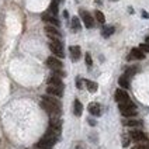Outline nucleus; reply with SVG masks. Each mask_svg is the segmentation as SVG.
Here are the masks:
<instances>
[{"instance_id": "nucleus-1", "label": "nucleus", "mask_w": 149, "mask_h": 149, "mask_svg": "<svg viewBox=\"0 0 149 149\" xmlns=\"http://www.w3.org/2000/svg\"><path fill=\"white\" fill-rule=\"evenodd\" d=\"M41 107L49 114V116H59L61 114V101L55 99V96L51 97V94L44 96L41 100Z\"/></svg>"}, {"instance_id": "nucleus-2", "label": "nucleus", "mask_w": 149, "mask_h": 149, "mask_svg": "<svg viewBox=\"0 0 149 149\" xmlns=\"http://www.w3.org/2000/svg\"><path fill=\"white\" fill-rule=\"evenodd\" d=\"M49 49L52 51V54L56 55L58 58H63V56H65V52H63V44L59 41V40H51Z\"/></svg>"}, {"instance_id": "nucleus-3", "label": "nucleus", "mask_w": 149, "mask_h": 149, "mask_svg": "<svg viewBox=\"0 0 149 149\" xmlns=\"http://www.w3.org/2000/svg\"><path fill=\"white\" fill-rule=\"evenodd\" d=\"M55 143H56V141H54V139L48 138L47 135H44L41 139L35 143V146H37L38 149H52Z\"/></svg>"}, {"instance_id": "nucleus-4", "label": "nucleus", "mask_w": 149, "mask_h": 149, "mask_svg": "<svg viewBox=\"0 0 149 149\" xmlns=\"http://www.w3.org/2000/svg\"><path fill=\"white\" fill-rule=\"evenodd\" d=\"M80 17H82V21H83V24H84L86 28L94 27V20H93V17H91L86 10H80Z\"/></svg>"}, {"instance_id": "nucleus-5", "label": "nucleus", "mask_w": 149, "mask_h": 149, "mask_svg": "<svg viewBox=\"0 0 149 149\" xmlns=\"http://www.w3.org/2000/svg\"><path fill=\"white\" fill-rule=\"evenodd\" d=\"M45 33H47V35L49 37L51 40H61V37H62L61 33L56 30L55 25H54V27H52V25H47V27H45Z\"/></svg>"}, {"instance_id": "nucleus-6", "label": "nucleus", "mask_w": 149, "mask_h": 149, "mask_svg": "<svg viewBox=\"0 0 149 149\" xmlns=\"http://www.w3.org/2000/svg\"><path fill=\"white\" fill-rule=\"evenodd\" d=\"M47 93L51 94V96H55V97H62V94H63V87L48 84V87H47Z\"/></svg>"}, {"instance_id": "nucleus-7", "label": "nucleus", "mask_w": 149, "mask_h": 149, "mask_svg": "<svg viewBox=\"0 0 149 149\" xmlns=\"http://www.w3.org/2000/svg\"><path fill=\"white\" fill-rule=\"evenodd\" d=\"M47 65H48L52 70H59V69H62V62H61L58 58H54V56H49V58L47 59Z\"/></svg>"}, {"instance_id": "nucleus-8", "label": "nucleus", "mask_w": 149, "mask_h": 149, "mask_svg": "<svg viewBox=\"0 0 149 149\" xmlns=\"http://www.w3.org/2000/svg\"><path fill=\"white\" fill-rule=\"evenodd\" d=\"M130 136H131V139H132L134 142H143L148 139V136L145 135V134L142 132V131H131L130 132Z\"/></svg>"}, {"instance_id": "nucleus-9", "label": "nucleus", "mask_w": 149, "mask_h": 149, "mask_svg": "<svg viewBox=\"0 0 149 149\" xmlns=\"http://www.w3.org/2000/svg\"><path fill=\"white\" fill-rule=\"evenodd\" d=\"M114 99H116L117 103H124V101H128L130 100V96H128V93L123 89H118L116 91V94H114Z\"/></svg>"}, {"instance_id": "nucleus-10", "label": "nucleus", "mask_w": 149, "mask_h": 149, "mask_svg": "<svg viewBox=\"0 0 149 149\" xmlns=\"http://www.w3.org/2000/svg\"><path fill=\"white\" fill-rule=\"evenodd\" d=\"M49 127L54 128V130H56V131H61V130H62V120L59 118V116H51Z\"/></svg>"}, {"instance_id": "nucleus-11", "label": "nucleus", "mask_w": 149, "mask_h": 149, "mask_svg": "<svg viewBox=\"0 0 149 149\" xmlns=\"http://www.w3.org/2000/svg\"><path fill=\"white\" fill-rule=\"evenodd\" d=\"M145 58V52L141 48H134L128 56V61H132V59H143Z\"/></svg>"}, {"instance_id": "nucleus-12", "label": "nucleus", "mask_w": 149, "mask_h": 149, "mask_svg": "<svg viewBox=\"0 0 149 149\" xmlns=\"http://www.w3.org/2000/svg\"><path fill=\"white\" fill-rule=\"evenodd\" d=\"M87 110H89V113H90L91 116H94V117H99L101 114V108H100L99 103H90Z\"/></svg>"}, {"instance_id": "nucleus-13", "label": "nucleus", "mask_w": 149, "mask_h": 149, "mask_svg": "<svg viewBox=\"0 0 149 149\" xmlns=\"http://www.w3.org/2000/svg\"><path fill=\"white\" fill-rule=\"evenodd\" d=\"M69 52H70V58H72V61H79L80 55H82L80 47H77V45H72V47L69 48Z\"/></svg>"}, {"instance_id": "nucleus-14", "label": "nucleus", "mask_w": 149, "mask_h": 149, "mask_svg": "<svg viewBox=\"0 0 149 149\" xmlns=\"http://www.w3.org/2000/svg\"><path fill=\"white\" fill-rule=\"evenodd\" d=\"M42 20L47 21V23H51V24L55 25V27L59 25V21L56 20V17L54 16V14H51V13H44V14H42Z\"/></svg>"}, {"instance_id": "nucleus-15", "label": "nucleus", "mask_w": 149, "mask_h": 149, "mask_svg": "<svg viewBox=\"0 0 149 149\" xmlns=\"http://www.w3.org/2000/svg\"><path fill=\"white\" fill-rule=\"evenodd\" d=\"M48 84H52V86H61V87H63V83H62V79L56 76V74H51L49 79H48Z\"/></svg>"}, {"instance_id": "nucleus-16", "label": "nucleus", "mask_w": 149, "mask_h": 149, "mask_svg": "<svg viewBox=\"0 0 149 149\" xmlns=\"http://www.w3.org/2000/svg\"><path fill=\"white\" fill-rule=\"evenodd\" d=\"M83 113V106L79 100H74L73 101V114L76 117H80Z\"/></svg>"}, {"instance_id": "nucleus-17", "label": "nucleus", "mask_w": 149, "mask_h": 149, "mask_svg": "<svg viewBox=\"0 0 149 149\" xmlns=\"http://www.w3.org/2000/svg\"><path fill=\"white\" fill-rule=\"evenodd\" d=\"M116 31V28L113 27V25H106V27H103V30H101V35L104 37V38H108L110 35H113Z\"/></svg>"}, {"instance_id": "nucleus-18", "label": "nucleus", "mask_w": 149, "mask_h": 149, "mask_svg": "<svg viewBox=\"0 0 149 149\" xmlns=\"http://www.w3.org/2000/svg\"><path fill=\"white\" fill-rule=\"evenodd\" d=\"M123 124L125 127H142L143 123H142L141 120H124Z\"/></svg>"}, {"instance_id": "nucleus-19", "label": "nucleus", "mask_w": 149, "mask_h": 149, "mask_svg": "<svg viewBox=\"0 0 149 149\" xmlns=\"http://www.w3.org/2000/svg\"><path fill=\"white\" fill-rule=\"evenodd\" d=\"M118 108H120V111L121 110H130V108H135L136 110V106L131 100H128V101H124V103H118Z\"/></svg>"}, {"instance_id": "nucleus-20", "label": "nucleus", "mask_w": 149, "mask_h": 149, "mask_svg": "<svg viewBox=\"0 0 149 149\" xmlns=\"http://www.w3.org/2000/svg\"><path fill=\"white\" fill-rule=\"evenodd\" d=\"M84 84H86L87 90L90 91V93H96V91H97V89H99L97 83H96V82H91V80H84Z\"/></svg>"}, {"instance_id": "nucleus-21", "label": "nucleus", "mask_w": 149, "mask_h": 149, "mask_svg": "<svg viewBox=\"0 0 149 149\" xmlns=\"http://www.w3.org/2000/svg\"><path fill=\"white\" fill-rule=\"evenodd\" d=\"M118 84L123 87V89H128L130 87V77L128 76H121L120 79H118Z\"/></svg>"}, {"instance_id": "nucleus-22", "label": "nucleus", "mask_w": 149, "mask_h": 149, "mask_svg": "<svg viewBox=\"0 0 149 149\" xmlns=\"http://www.w3.org/2000/svg\"><path fill=\"white\" fill-rule=\"evenodd\" d=\"M70 25H72L73 31H80L82 25H80V20H79V17H72V21H70Z\"/></svg>"}, {"instance_id": "nucleus-23", "label": "nucleus", "mask_w": 149, "mask_h": 149, "mask_svg": "<svg viewBox=\"0 0 149 149\" xmlns=\"http://www.w3.org/2000/svg\"><path fill=\"white\" fill-rule=\"evenodd\" d=\"M94 17H96V20L99 21L100 24H104L106 23V17H104V14L100 11V10H96V13H94Z\"/></svg>"}, {"instance_id": "nucleus-24", "label": "nucleus", "mask_w": 149, "mask_h": 149, "mask_svg": "<svg viewBox=\"0 0 149 149\" xmlns=\"http://www.w3.org/2000/svg\"><path fill=\"white\" fill-rule=\"evenodd\" d=\"M121 114L124 117H135L136 116V110L135 108H130V110H121Z\"/></svg>"}, {"instance_id": "nucleus-25", "label": "nucleus", "mask_w": 149, "mask_h": 149, "mask_svg": "<svg viewBox=\"0 0 149 149\" xmlns=\"http://www.w3.org/2000/svg\"><path fill=\"white\" fill-rule=\"evenodd\" d=\"M49 13L51 14H54V16H56L58 14V1H52L51 3V6H49Z\"/></svg>"}, {"instance_id": "nucleus-26", "label": "nucleus", "mask_w": 149, "mask_h": 149, "mask_svg": "<svg viewBox=\"0 0 149 149\" xmlns=\"http://www.w3.org/2000/svg\"><path fill=\"white\" fill-rule=\"evenodd\" d=\"M138 72V68L136 66H132V68H128L127 70H125V76H128V77H131V76H134V74Z\"/></svg>"}, {"instance_id": "nucleus-27", "label": "nucleus", "mask_w": 149, "mask_h": 149, "mask_svg": "<svg viewBox=\"0 0 149 149\" xmlns=\"http://www.w3.org/2000/svg\"><path fill=\"white\" fill-rule=\"evenodd\" d=\"M132 149H149V145L148 143H138V145H135Z\"/></svg>"}, {"instance_id": "nucleus-28", "label": "nucleus", "mask_w": 149, "mask_h": 149, "mask_svg": "<svg viewBox=\"0 0 149 149\" xmlns=\"http://www.w3.org/2000/svg\"><path fill=\"white\" fill-rule=\"evenodd\" d=\"M86 65L89 68H91V65H93V61H91V56H90V54H86Z\"/></svg>"}, {"instance_id": "nucleus-29", "label": "nucleus", "mask_w": 149, "mask_h": 149, "mask_svg": "<svg viewBox=\"0 0 149 149\" xmlns=\"http://www.w3.org/2000/svg\"><path fill=\"white\" fill-rule=\"evenodd\" d=\"M139 48H141L143 52H149V42H145V44H141L139 45Z\"/></svg>"}, {"instance_id": "nucleus-30", "label": "nucleus", "mask_w": 149, "mask_h": 149, "mask_svg": "<svg viewBox=\"0 0 149 149\" xmlns=\"http://www.w3.org/2000/svg\"><path fill=\"white\" fill-rule=\"evenodd\" d=\"M76 86H77V89H82L83 86H82V80H80V79H77V80H76Z\"/></svg>"}, {"instance_id": "nucleus-31", "label": "nucleus", "mask_w": 149, "mask_h": 149, "mask_svg": "<svg viewBox=\"0 0 149 149\" xmlns=\"http://www.w3.org/2000/svg\"><path fill=\"white\" fill-rule=\"evenodd\" d=\"M130 145V141H128V138H124L123 139V146H128Z\"/></svg>"}, {"instance_id": "nucleus-32", "label": "nucleus", "mask_w": 149, "mask_h": 149, "mask_svg": "<svg viewBox=\"0 0 149 149\" xmlns=\"http://www.w3.org/2000/svg\"><path fill=\"white\" fill-rule=\"evenodd\" d=\"M89 124H90V125H93V127H94V125H96V121H94L93 118H89Z\"/></svg>"}, {"instance_id": "nucleus-33", "label": "nucleus", "mask_w": 149, "mask_h": 149, "mask_svg": "<svg viewBox=\"0 0 149 149\" xmlns=\"http://www.w3.org/2000/svg\"><path fill=\"white\" fill-rule=\"evenodd\" d=\"M142 16L145 17V18H148V17H149V14H148V13H145V11H142Z\"/></svg>"}, {"instance_id": "nucleus-34", "label": "nucleus", "mask_w": 149, "mask_h": 149, "mask_svg": "<svg viewBox=\"0 0 149 149\" xmlns=\"http://www.w3.org/2000/svg\"><path fill=\"white\" fill-rule=\"evenodd\" d=\"M74 149H83V148H82V146H80V145H77V146H76V148H74Z\"/></svg>"}, {"instance_id": "nucleus-35", "label": "nucleus", "mask_w": 149, "mask_h": 149, "mask_svg": "<svg viewBox=\"0 0 149 149\" xmlns=\"http://www.w3.org/2000/svg\"><path fill=\"white\" fill-rule=\"evenodd\" d=\"M145 41H146V42H149V35H148V37H146V38H145Z\"/></svg>"}, {"instance_id": "nucleus-36", "label": "nucleus", "mask_w": 149, "mask_h": 149, "mask_svg": "<svg viewBox=\"0 0 149 149\" xmlns=\"http://www.w3.org/2000/svg\"><path fill=\"white\" fill-rule=\"evenodd\" d=\"M55 1H58V0H55Z\"/></svg>"}]
</instances>
